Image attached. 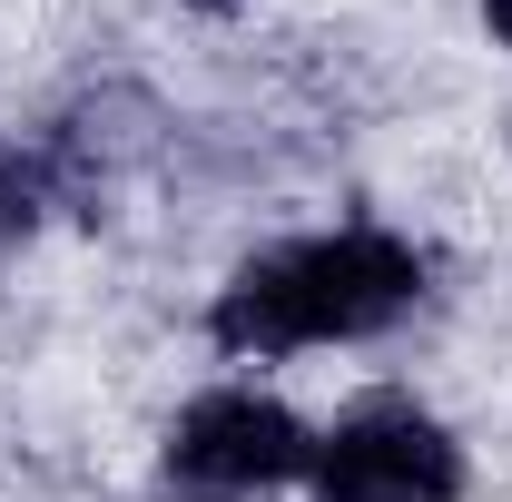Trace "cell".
<instances>
[{
	"label": "cell",
	"mask_w": 512,
	"mask_h": 502,
	"mask_svg": "<svg viewBox=\"0 0 512 502\" xmlns=\"http://www.w3.org/2000/svg\"><path fill=\"white\" fill-rule=\"evenodd\" d=\"M424 296V266L384 227H335V237H296L266 247L227 276L217 296V345L227 355H286V345H335V335H375Z\"/></svg>",
	"instance_id": "1"
},
{
	"label": "cell",
	"mask_w": 512,
	"mask_h": 502,
	"mask_svg": "<svg viewBox=\"0 0 512 502\" xmlns=\"http://www.w3.org/2000/svg\"><path fill=\"white\" fill-rule=\"evenodd\" d=\"M453 493H463L453 434L404 404H365L355 424L316 443V502H453Z\"/></svg>",
	"instance_id": "2"
},
{
	"label": "cell",
	"mask_w": 512,
	"mask_h": 502,
	"mask_svg": "<svg viewBox=\"0 0 512 502\" xmlns=\"http://www.w3.org/2000/svg\"><path fill=\"white\" fill-rule=\"evenodd\" d=\"M168 473L188 483H217V493H247V483H296L316 473V434L266 404V394H197L168 434Z\"/></svg>",
	"instance_id": "3"
},
{
	"label": "cell",
	"mask_w": 512,
	"mask_h": 502,
	"mask_svg": "<svg viewBox=\"0 0 512 502\" xmlns=\"http://www.w3.org/2000/svg\"><path fill=\"white\" fill-rule=\"evenodd\" d=\"M483 10H493V40H512V0H483Z\"/></svg>",
	"instance_id": "4"
},
{
	"label": "cell",
	"mask_w": 512,
	"mask_h": 502,
	"mask_svg": "<svg viewBox=\"0 0 512 502\" xmlns=\"http://www.w3.org/2000/svg\"><path fill=\"white\" fill-rule=\"evenodd\" d=\"M188 10H237V0H188Z\"/></svg>",
	"instance_id": "5"
}]
</instances>
